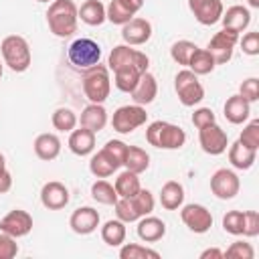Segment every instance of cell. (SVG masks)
Masks as SVG:
<instances>
[{
  "label": "cell",
  "instance_id": "cell-1",
  "mask_svg": "<svg viewBox=\"0 0 259 259\" xmlns=\"http://www.w3.org/2000/svg\"><path fill=\"white\" fill-rule=\"evenodd\" d=\"M47 22L55 36L67 38L73 32H77L79 8L73 0H53L47 10Z\"/></svg>",
  "mask_w": 259,
  "mask_h": 259
},
{
  "label": "cell",
  "instance_id": "cell-2",
  "mask_svg": "<svg viewBox=\"0 0 259 259\" xmlns=\"http://www.w3.org/2000/svg\"><path fill=\"white\" fill-rule=\"evenodd\" d=\"M115 214L123 223H136L138 219L152 214L154 210V194L148 188H140L134 196H121L115 200Z\"/></svg>",
  "mask_w": 259,
  "mask_h": 259
},
{
  "label": "cell",
  "instance_id": "cell-3",
  "mask_svg": "<svg viewBox=\"0 0 259 259\" xmlns=\"http://www.w3.org/2000/svg\"><path fill=\"white\" fill-rule=\"evenodd\" d=\"M146 142L160 150H178L184 146L186 134L180 125L158 119L146 127Z\"/></svg>",
  "mask_w": 259,
  "mask_h": 259
},
{
  "label": "cell",
  "instance_id": "cell-4",
  "mask_svg": "<svg viewBox=\"0 0 259 259\" xmlns=\"http://www.w3.org/2000/svg\"><path fill=\"white\" fill-rule=\"evenodd\" d=\"M0 53H2L4 65H8L14 73H24L32 63L30 47H28L26 38L18 36V34L6 36L2 40V45H0Z\"/></svg>",
  "mask_w": 259,
  "mask_h": 259
},
{
  "label": "cell",
  "instance_id": "cell-5",
  "mask_svg": "<svg viewBox=\"0 0 259 259\" xmlns=\"http://www.w3.org/2000/svg\"><path fill=\"white\" fill-rule=\"evenodd\" d=\"M111 79L109 69L105 65H93L83 73V93L91 103H103L109 97Z\"/></svg>",
  "mask_w": 259,
  "mask_h": 259
},
{
  "label": "cell",
  "instance_id": "cell-6",
  "mask_svg": "<svg viewBox=\"0 0 259 259\" xmlns=\"http://www.w3.org/2000/svg\"><path fill=\"white\" fill-rule=\"evenodd\" d=\"M174 89L184 107H194L204 99V87L190 69H182L174 77Z\"/></svg>",
  "mask_w": 259,
  "mask_h": 259
},
{
  "label": "cell",
  "instance_id": "cell-7",
  "mask_svg": "<svg viewBox=\"0 0 259 259\" xmlns=\"http://www.w3.org/2000/svg\"><path fill=\"white\" fill-rule=\"evenodd\" d=\"M148 65H150L148 55L125 45V42L113 47L109 53V59H107V69H111V71H117L123 67H138L140 71H148Z\"/></svg>",
  "mask_w": 259,
  "mask_h": 259
},
{
  "label": "cell",
  "instance_id": "cell-8",
  "mask_svg": "<svg viewBox=\"0 0 259 259\" xmlns=\"http://www.w3.org/2000/svg\"><path fill=\"white\" fill-rule=\"evenodd\" d=\"M67 57L73 63V67H77V69H89V67H93V65L99 63V59H101V47L93 38H77V40H73L69 45Z\"/></svg>",
  "mask_w": 259,
  "mask_h": 259
},
{
  "label": "cell",
  "instance_id": "cell-9",
  "mask_svg": "<svg viewBox=\"0 0 259 259\" xmlns=\"http://www.w3.org/2000/svg\"><path fill=\"white\" fill-rule=\"evenodd\" d=\"M148 121V113L144 109V105H121L113 111L111 117V125L117 134H132L134 130L142 127Z\"/></svg>",
  "mask_w": 259,
  "mask_h": 259
},
{
  "label": "cell",
  "instance_id": "cell-10",
  "mask_svg": "<svg viewBox=\"0 0 259 259\" xmlns=\"http://www.w3.org/2000/svg\"><path fill=\"white\" fill-rule=\"evenodd\" d=\"M237 42H239V32L229 30V28H223V30H219V32L212 34V38L208 40L206 51L212 55V59H214L217 65H225V63L231 61Z\"/></svg>",
  "mask_w": 259,
  "mask_h": 259
},
{
  "label": "cell",
  "instance_id": "cell-11",
  "mask_svg": "<svg viewBox=\"0 0 259 259\" xmlns=\"http://www.w3.org/2000/svg\"><path fill=\"white\" fill-rule=\"evenodd\" d=\"M198 142H200L202 152H206L210 156H219V154L227 152V148H229V136L217 121L198 130Z\"/></svg>",
  "mask_w": 259,
  "mask_h": 259
},
{
  "label": "cell",
  "instance_id": "cell-12",
  "mask_svg": "<svg viewBox=\"0 0 259 259\" xmlns=\"http://www.w3.org/2000/svg\"><path fill=\"white\" fill-rule=\"evenodd\" d=\"M210 190L217 198L221 200H231L239 194L241 190V180L239 176L229 170V168H219L212 176H210Z\"/></svg>",
  "mask_w": 259,
  "mask_h": 259
},
{
  "label": "cell",
  "instance_id": "cell-13",
  "mask_svg": "<svg viewBox=\"0 0 259 259\" xmlns=\"http://www.w3.org/2000/svg\"><path fill=\"white\" fill-rule=\"evenodd\" d=\"M180 219L192 233H198V235L210 231L212 227V214L204 204H196V202L184 204L180 208Z\"/></svg>",
  "mask_w": 259,
  "mask_h": 259
},
{
  "label": "cell",
  "instance_id": "cell-14",
  "mask_svg": "<svg viewBox=\"0 0 259 259\" xmlns=\"http://www.w3.org/2000/svg\"><path fill=\"white\" fill-rule=\"evenodd\" d=\"M0 231L10 235V237H14V239L26 237L32 231V217L22 208H14V210H10L8 214L2 217Z\"/></svg>",
  "mask_w": 259,
  "mask_h": 259
},
{
  "label": "cell",
  "instance_id": "cell-15",
  "mask_svg": "<svg viewBox=\"0 0 259 259\" xmlns=\"http://www.w3.org/2000/svg\"><path fill=\"white\" fill-rule=\"evenodd\" d=\"M188 8L194 14V18L204 26L217 24L225 12L221 0H188Z\"/></svg>",
  "mask_w": 259,
  "mask_h": 259
},
{
  "label": "cell",
  "instance_id": "cell-16",
  "mask_svg": "<svg viewBox=\"0 0 259 259\" xmlns=\"http://www.w3.org/2000/svg\"><path fill=\"white\" fill-rule=\"evenodd\" d=\"M40 202L49 210H61L69 204V188L59 180H51L40 188Z\"/></svg>",
  "mask_w": 259,
  "mask_h": 259
},
{
  "label": "cell",
  "instance_id": "cell-17",
  "mask_svg": "<svg viewBox=\"0 0 259 259\" xmlns=\"http://www.w3.org/2000/svg\"><path fill=\"white\" fill-rule=\"evenodd\" d=\"M152 36V24L150 20L146 18H132L130 22L123 24L121 28V38L125 45L130 47H140V45H146Z\"/></svg>",
  "mask_w": 259,
  "mask_h": 259
},
{
  "label": "cell",
  "instance_id": "cell-18",
  "mask_svg": "<svg viewBox=\"0 0 259 259\" xmlns=\"http://www.w3.org/2000/svg\"><path fill=\"white\" fill-rule=\"evenodd\" d=\"M69 227L77 235H91L99 227V212L93 206H79L69 219Z\"/></svg>",
  "mask_w": 259,
  "mask_h": 259
},
{
  "label": "cell",
  "instance_id": "cell-19",
  "mask_svg": "<svg viewBox=\"0 0 259 259\" xmlns=\"http://www.w3.org/2000/svg\"><path fill=\"white\" fill-rule=\"evenodd\" d=\"M130 95H132L134 103H138V105H148V103H152V101L156 99V95H158L156 77H154L150 71L142 73L140 79H138V83H136V87L132 89Z\"/></svg>",
  "mask_w": 259,
  "mask_h": 259
},
{
  "label": "cell",
  "instance_id": "cell-20",
  "mask_svg": "<svg viewBox=\"0 0 259 259\" xmlns=\"http://www.w3.org/2000/svg\"><path fill=\"white\" fill-rule=\"evenodd\" d=\"M223 111H225V117H227L229 123L239 125V123H245L249 119V115H251V103L237 93V95H231L225 101Z\"/></svg>",
  "mask_w": 259,
  "mask_h": 259
},
{
  "label": "cell",
  "instance_id": "cell-21",
  "mask_svg": "<svg viewBox=\"0 0 259 259\" xmlns=\"http://www.w3.org/2000/svg\"><path fill=\"white\" fill-rule=\"evenodd\" d=\"M166 235V223L158 217L146 214L138 219V237L146 243H156Z\"/></svg>",
  "mask_w": 259,
  "mask_h": 259
},
{
  "label": "cell",
  "instance_id": "cell-22",
  "mask_svg": "<svg viewBox=\"0 0 259 259\" xmlns=\"http://www.w3.org/2000/svg\"><path fill=\"white\" fill-rule=\"evenodd\" d=\"M221 22H223V28H229V30H235V32H243L251 24V12H249V8L235 4V6L227 8V12H223Z\"/></svg>",
  "mask_w": 259,
  "mask_h": 259
},
{
  "label": "cell",
  "instance_id": "cell-23",
  "mask_svg": "<svg viewBox=\"0 0 259 259\" xmlns=\"http://www.w3.org/2000/svg\"><path fill=\"white\" fill-rule=\"evenodd\" d=\"M95 148V132L87 130V127H79V130H73L71 136H69V150L75 154V156H89Z\"/></svg>",
  "mask_w": 259,
  "mask_h": 259
},
{
  "label": "cell",
  "instance_id": "cell-24",
  "mask_svg": "<svg viewBox=\"0 0 259 259\" xmlns=\"http://www.w3.org/2000/svg\"><path fill=\"white\" fill-rule=\"evenodd\" d=\"M107 123V111L103 107V103H89L83 111H81V125L91 130V132H101Z\"/></svg>",
  "mask_w": 259,
  "mask_h": 259
},
{
  "label": "cell",
  "instance_id": "cell-25",
  "mask_svg": "<svg viewBox=\"0 0 259 259\" xmlns=\"http://www.w3.org/2000/svg\"><path fill=\"white\" fill-rule=\"evenodd\" d=\"M34 154L40 160H45V162L55 160L61 154V140L55 134H49V132L36 136V140H34Z\"/></svg>",
  "mask_w": 259,
  "mask_h": 259
},
{
  "label": "cell",
  "instance_id": "cell-26",
  "mask_svg": "<svg viewBox=\"0 0 259 259\" xmlns=\"http://www.w3.org/2000/svg\"><path fill=\"white\" fill-rule=\"evenodd\" d=\"M255 160H257V150H251V148L243 146L239 140L229 146V162L233 164V168L249 170L255 164Z\"/></svg>",
  "mask_w": 259,
  "mask_h": 259
},
{
  "label": "cell",
  "instance_id": "cell-27",
  "mask_svg": "<svg viewBox=\"0 0 259 259\" xmlns=\"http://www.w3.org/2000/svg\"><path fill=\"white\" fill-rule=\"evenodd\" d=\"M184 202V188L176 180H168L160 190V204L166 210H178Z\"/></svg>",
  "mask_w": 259,
  "mask_h": 259
},
{
  "label": "cell",
  "instance_id": "cell-28",
  "mask_svg": "<svg viewBox=\"0 0 259 259\" xmlns=\"http://www.w3.org/2000/svg\"><path fill=\"white\" fill-rule=\"evenodd\" d=\"M79 18L89 24V26H99L103 24L107 18H105V6L103 2L99 0H85L79 8Z\"/></svg>",
  "mask_w": 259,
  "mask_h": 259
},
{
  "label": "cell",
  "instance_id": "cell-29",
  "mask_svg": "<svg viewBox=\"0 0 259 259\" xmlns=\"http://www.w3.org/2000/svg\"><path fill=\"white\" fill-rule=\"evenodd\" d=\"M123 166L125 170L130 172H136V174H142L148 170L150 166V156L144 148H138V146H127V152H125V158H123Z\"/></svg>",
  "mask_w": 259,
  "mask_h": 259
},
{
  "label": "cell",
  "instance_id": "cell-30",
  "mask_svg": "<svg viewBox=\"0 0 259 259\" xmlns=\"http://www.w3.org/2000/svg\"><path fill=\"white\" fill-rule=\"evenodd\" d=\"M101 239L109 247H119L125 241V223L119 219H111L101 227Z\"/></svg>",
  "mask_w": 259,
  "mask_h": 259
},
{
  "label": "cell",
  "instance_id": "cell-31",
  "mask_svg": "<svg viewBox=\"0 0 259 259\" xmlns=\"http://www.w3.org/2000/svg\"><path fill=\"white\" fill-rule=\"evenodd\" d=\"M186 67H188L194 75H208V73H212V69L217 67V63H214L212 55H210L206 49H196V51L192 53V57H190V61H188Z\"/></svg>",
  "mask_w": 259,
  "mask_h": 259
},
{
  "label": "cell",
  "instance_id": "cell-32",
  "mask_svg": "<svg viewBox=\"0 0 259 259\" xmlns=\"http://www.w3.org/2000/svg\"><path fill=\"white\" fill-rule=\"evenodd\" d=\"M117 168H119V166H117L103 150H99L97 154H93L91 160H89V170H91V174L97 176V178H107V176H111Z\"/></svg>",
  "mask_w": 259,
  "mask_h": 259
},
{
  "label": "cell",
  "instance_id": "cell-33",
  "mask_svg": "<svg viewBox=\"0 0 259 259\" xmlns=\"http://www.w3.org/2000/svg\"><path fill=\"white\" fill-rule=\"evenodd\" d=\"M146 73V71H140L138 67H123V69H117L113 71V83L119 91L123 93H132V89L136 87L140 75Z\"/></svg>",
  "mask_w": 259,
  "mask_h": 259
},
{
  "label": "cell",
  "instance_id": "cell-34",
  "mask_svg": "<svg viewBox=\"0 0 259 259\" xmlns=\"http://www.w3.org/2000/svg\"><path fill=\"white\" fill-rule=\"evenodd\" d=\"M113 188H115L117 196L121 198V196H134V194L142 188V184H140V178H138V174H136V172L123 170V172L115 178Z\"/></svg>",
  "mask_w": 259,
  "mask_h": 259
},
{
  "label": "cell",
  "instance_id": "cell-35",
  "mask_svg": "<svg viewBox=\"0 0 259 259\" xmlns=\"http://www.w3.org/2000/svg\"><path fill=\"white\" fill-rule=\"evenodd\" d=\"M91 196H93V200H97L99 204H115V200L119 198L117 196V192H115V188H113V184H109L107 180H95L93 184H91Z\"/></svg>",
  "mask_w": 259,
  "mask_h": 259
},
{
  "label": "cell",
  "instance_id": "cell-36",
  "mask_svg": "<svg viewBox=\"0 0 259 259\" xmlns=\"http://www.w3.org/2000/svg\"><path fill=\"white\" fill-rule=\"evenodd\" d=\"M51 121H53V127H55L57 132H73L75 125H77V115H75V111L69 109V107H57V109L53 111Z\"/></svg>",
  "mask_w": 259,
  "mask_h": 259
},
{
  "label": "cell",
  "instance_id": "cell-37",
  "mask_svg": "<svg viewBox=\"0 0 259 259\" xmlns=\"http://www.w3.org/2000/svg\"><path fill=\"white\" fill-rule=\"evenodd\" d=\"M119 257L121 259H146V257L158 259L160 253L154 251V249H150V247H146V245H140V243H125L119 249Z\"/></svg>",
  "mask_w": 259,
  "mask_h": 259
},
{
  "label": "cell",
  "instance_id": "cell-38",
  "mask_svg": "<svg viewBox=\"0 0 259 259\" xmlns=\"http://www.w3.org/2000/svg\"><path fill=\"white\" fill-rule=\"evenodd\" d=\"M196 49H198V47H196L192 40H176V42L170 47V57H172L174 63L186 67L188 61H190V57H192V53H194Z\"/></svg>",
  "mask_w": 259,
  "mask_h": 259
},
{
  "label": "cell",
  "instance_id": "cell-39",
  "mask_svg": "<svg viewBox=\"0 0 259 259\" xmlns=\"http://www.w3.org/2000/svg\"><path fill=\"white\" fill-rule=\"evenodd\" d=\"M105 18L109 20V22H113V24H125V22H130L132 18H134V14L132 12H127L117 0H111L107 6H105Z\"/></svg>",
  "mask_w": 259,
  "mask_h": 259
},
{
  "label": "cell",
  "instance_id": "cell-40",
  "mask_svg": "<svg viewBox=\"0 0 259 259\" xmlns=\"http://www.w3.org/2000/svg\"><path fill=\"white\" fill-rule=\"evenodd\" d=\"M239 142H241L243 146L251 148V150H257V148H259V119H251V121L243 127V132H241V136H239Z\"/></svg>",
  "mask_w": 259,
  "mask_h": 259
},
{
  "label": "cell",
  "instance_id": "cell-41",
  "mask_svg": "<svg viewBox=\"0 0 259 259\" xmlns=\"http://www.w3.org/2000/svg\"><path fill=\"white\" fill-rule=\"evenodd\" d=\"M223 229L229 235H243V210H229L223 217Z\"/></svg>",
  "mask_w": 259,
  "mask_h": 259
},
{
  "label": "cell",
  "instance_id": "cell-42",
  "mask_svg": "<svg viewBox=\"0 0 259 259\" xmlns=\"http://www.w3.org/2000/svg\"><path fill=\"white\" fill-rule=\"evenodd\" d=\"M117 166H123V158H125V152H127V144L121 142V140H109L103 148H101Z\"/></svg>",
  "mask_w": 259,
  "mask_h": 259
},
{
  "label": "cell",
  "instance_id": "cell-43",
  "mask_svg": "<svg viewBox=\"0 0 259 259\" xmlns=\"http://www.w3.org/2000/svg\"><path fill=\"white\" fill-rule=\"evenodd\" d=\"M225 257H233V259H253V257H255V251H253L251 243L235 241V243H231V247L225 251Z\"/></svg>",
  "mask_w": 259,
  "mask_h": 259
},
{
  "label": "cell",
  "instance_id": "cell-44",
  "mask_svg": "<svg viewBox=\"0 0 259 259\" xmlns=\"http://www.w3.org/2000/svg\"><path fill=\"white\" fill-rule=\"evenodd\" d=\"M239 95L245 97L249 103H255L259 99V79L257 77H249L239 85Z\"/></svg>",
  "mask_w": 259,
  "mask_h": 259
},
{
  "label": "cell",
  "instance_id": "cell-45",
  "mask_svg": "<svg viewBox=\"0 0 259 259\" xmlns=\"http://www.w3.org/2000/svg\"><path fill=\"white\" fill-rule=\"evenodd\" d=\"M243 235L245 237L259 235V212L257 210H243Z\"/></svg>",
  "mask_w": 259,
  "mask_h": 259
},
{
  "label": "cell",
  "instance_id": "cell-46",
  "mask_svg": "<svg viewBox=\"0 0 259 259\" xmlns=\"http://www.w3.org/2000/svg\"><path fill=\"white\" fill-rule=\"evenodd\" d=\"M16 253H18L16 239L0 231V259H12L16 257Z\"/></svg>",
  "mask_w": 259,
  "mask_h": 259
},
{
  "label": "cell",
  "instance_id": "cell-47",
  "mask_svg": "<svg viewBox=\"0 0 259 259\" xmlns=\"http://www.w3.org/2000/svg\"><path fill=\"white\" fill-rule=\"evenodd\" d=\"M239 45H241L245 55H249V57L259 55V32L253 30V32L243 34V38H239Z\"/></svg>",
  "mask_w": 259,
  "mask_h": 259
},
{
  "label": "cell",
  "instance_id": "cell-48",
  "mask_svg": "<svg viewBox=\"0 0 259 259\" xmlns=\"http://www.w3.org/2000/svg\"><path fill=\"white\" fill-rule=\"evenodd\" d=\"M212 121H217V117H214V113H212L210 107H198V109H194V113H192V123H194L198 130L204 127V125H208V123H212Z\"/></svg>",
  "mask_w": 259,
  "mask_h": 259
},
{
  "label": "cell",
  "instance_id": "cell-49",
  "mask_svg": "<svg viewBox=\"0 0 259 259\" xmlns=\"http://www.w3.org/2000/svg\"><path fill=\"white\" fill-rule=\"evenodd\" d=\"M127 12H132L134 16H136V12H140L142 8H144V0H117Z\"/></svg>",
  "mask_w": 259,
  "mask_h": 259
},
{
  "label": "cell",
  "instance_id": "cell-50",
  "mask_svg": "<svg viewBox=\"0 0 259 259\" xmlns=\"http://www.w3.org/2000/svg\"><path fill=\"white\" fill-rule=\"evenodd\" d=\"M10 188H12V176H10V172L6 170L4 174H0V194L8 192Z\"/></svg>",
  "mask_w": 259,
  "mask_h": 259
},
{
  "label": "cell",
  "instance_id": "cell-51",
  "mask_svg": "<svg viewBox=\"0 0 259 259\" xmlns=\"http://www.w3.org/2000/svg\"><path fill=\"white\" fill-rule=\"evenodd\" d=\"M208 257H217V259H221V257H225V251H221V249H217V247H212V249H204V251L200 253V259H208Z\"/></svg>",
  "mask_w": 259,
  "mask_h": 259
},
{
  "label": "cell",
  "instance_id": "cell-52",
  "mask_svg": "<svg viewBox=\"0 0 259 259\" xmlns=\"http://www.w3.org/2000/svg\"><path fill=\"white\" fill-rule=\"evenodd\" d=\"M6 172V160H4V156L0 154V174H4Z\"/></svg>",
  "mask_w": 259,
  "mask_h": 259
},
{
  "label": "cell",
  "instance_id": "cell-53",
  "mask_svg": "<svg viewBox=\"0 0 259 259\" xmlns=\"http://www.w3.org/2000/svg\"><path fill=\"white\" fill-rule=\"evenodd\" d=\"M251 8H259V0H247Z\"/></svg>",
  "mask_w": 259,
  "mask_h": 259
},
{
  "label": "cell",
  "instance_id": "cell-54",
  "mask_svg": "<svg viewBox=\"0 0 259 259\" xmlns=\"http://www.w3.org/2000/svg\"><path fill=\"white\" fill-rule=\"evenodd\" d=\"M0 77H2V63H0Z\"/></svg>",
  "mask_w": 259,
  "mask_h": 259
},
{
  "label": "cell",
  "instance_id": "cell-55",
  "mask_svg": "<svg viewBox=\"0 0 259 259\" xmlns=\"http://www.w3.org/2000/svg\"><path fill=\"white\" fill-rule=\"evenodd\" d=\"M36 2H49V0H36Z\"/></svg>",
  "mask_w": 259,
  "mask_h": 259
}]
</instances>
